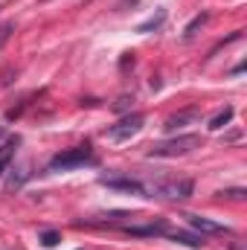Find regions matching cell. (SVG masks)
Returning <instances> with one entry per match:
<instances>
[{
    "label": "cell",
    "instance_id": "cell-1",
    "mask_svg": "<svg viewBox=\"0 0 247 250\" xmlns=\"http://www.w3.org/2000/svg\"><path fill=\"white\" fill-rule=\"evenodd\" d=\"M84 166H99V157L90 146H76L67 148L62 154H56L47 166V172H73V169H84Z\"/></svg>",
    "mask_w": 247,
    "mask_h": 250
},
{
    "label": "cell",
    "instance_id": "cell-2",
    "mask_svg": "<svg viewBox=\"0 0 247 250\" xmlns=\"http://www.w3.org/2000/svg\"><path fill=\"white\" fill-rule=\"evenodd\" d=\"M195 184L189 178H157L145 184V198H166V201H184L192 195Z\"/></svg>",
    "mask_w": 247,
    "mask_h": 250
},
{
    "label": "cell",
    "instance_id": "cell-3",
    "mask_svg": "<svg viewBox=\"0 0 247 250\" xmlns=\"http://www.w3.org/2000/svg\"><path fill=\"white\" fill-rule=\"evenodd\" d=\"M201 146V137L198 134H178L172 140H160V143H151L148 146V157H184L189 151H195Z\"/></svg>",
    "mask_w": 247,
    "mask_h": 250
},
{
    "label": "cell",
    "instance_id": "cell-4",
    "mask_svg": "<svg viewBox=\"0 0 247 250\" xmlns=\"http://www.w3.org/2000/svg\"><path fill=\"white\" fill-rule=\"evenodd\" d=\"M143 123H145V117H143L140 111H134V114L123 117L117 125H111V128L105 131V137H108V140H114V143H125V140H131L134 134H140V131H143Z\"/></svg>",
    "mask_w": 247,
    "mask_h": 250
},
{
    "label": "cell",
    "instance_id": "cell-5",
    "mask_svg": "<svg viewBox=\"0 0 247 250\" xmlns=\"http://www.w3.org/2000/svg\"><path fill=\"white\" fill-rule=\"evenodd\" d=\"M99 184L108 187V189H117V192L143 195V198H145V181H137V178H125V175H102Z\"/></svg>",
    "mask_w": 247,
    "mask_h": 250
},
{
    "label": "cell",
    "instance_id": "cell-6",
    "mask_svg": "<svg viewBox=\"0 0 247 250\" xmlns=\"http://www.w3.org/2000/svg\"><path fill=\"white\" fill-rule=\"evenodd\" d=\"M184 218L198 236H230V233H233L227 224L212 221V218H206V215H184Z\"/></svg>",
    "mask_w": 247,
    "mask_h": 250
},
{
    "label": "cell",
    "instance_id": "cell-7",
    "mask_svg": "<svg viewBox=\"0 0 247 250\" xmlns=\"http://www.w3.org/2000/svg\"><path fill=\"white\" fill-rule=\"evenodd\" d=\"M195 123H201V111H198V108H186L181 114L169 117L163 128H166V131H178V128H184V125H195Z\"/></svg>",
    "mask_w": 247,
    "mask_h": 250
},
{
    "label": "cell",
    "instance_id": "cell-8",
    "mask_svg": "<svg viewBox=\"0 0 247 250\" xmlns=\"http://www.w3.org/2000/svg\"><path fill=\"white\" fill-rule=\"evenodd\" d=\"M166 236H169L172 242H178V245H186V248H195V250L204 248V236H198V233H178V230L172 233V230H169Z\"/></svg>",
    "mask_w": 247,
    "mask_h": 250
},
{
    "label": "cell",
    "instance_id": "cell-9",
    "mask_svg": "<svg viewBox=\"0 0 247 250\" xmlns=\"http://www.w3.org/2000/svg\"><path fill=\"white\" fill-rule=\"evenodd\" d=\"M18 137H12V140H6L3 146H0V178H3V172L9 169V163H12V157H15V148H18Z\"/></svg>",
    "mask_w": 247,
    "mask_h": 250
},
{
    "label": "cell",
    "instance_id": "cell-10",
    "mask_svg": "<svg viewBox=\"0 0 247 250\" xmlns=\"http://www.w3.org/2000/svg\"><path fill=\"white\" fill-rule=\"evenodd\" d=\"M233 114H236V111H233L230 105H227L224 111H218V114L209 120V131H221V128H227V125H230V120H233Z\"/></svg>",
    "mask_w": 247,
    "mask_h": 250
},
{
    "label": "cell",
    "instance_id": "cell-11",
    "mask_svg": "<svg viewBox=\"0 0 247 250\" xmlns=\"http://www.w3.org/2000/svg\"><path fill=\"white\" fill-rule=\"evenodd\" d=\"M38 242H41L44 248H56V245L62 242V233H59V230H41V233H38Z\"/></svg>",
    "mask_w": 247,
    "mask_h": 250
},
{
    "label": "cell",
    "instance_id": "cell-12",
    "mask_svg": "<svg viewBox=\"0 0 247 250\" xmlns=\"http://www.w3.org/2000/svg\"><path fill=\"white\" fill-rule=\"evenodd\" d=\"M163 21H166V12L160 9V12H157V18H148L145 23H140V26H137V32H151V29L163 26Z\"/></svg>",
    "mask_w": 247,
    "mask_h": 250
},
{
    "label": "cell",
    "instance_id": "cell-13",
    "mask_svg": "<svg viewBox=\"0 0 247 250\" xmlns=\"http://www.w3.org/2000/svg\"><path fill=\"white\" fill-rule=\"evenodd\" d=\"M206 21H209V15H206V12H204V15H198V18H195V21H192V23L186 26L184 35H186V38H192V35H195V29H198V26H204Z\"/></svg>",
    "mask_w": 247,
    "mask_h": 250
},
{
    "label": "cell",
    "instance_id": "cell-14",
    "mask_svg": "<svg viewBox=\"0 0 247 250\" xmlns=\"http://www.w3.org/2000/svg\"><path fill=\"white\" fill-rule=\"evenodd\" d=\"M224 198H233V201H239L242 195H245V189H227V192H221Z\"/></svg>",
    "mask_w": 247,
    "mask_h": 250
},
{
    "label": "cell",
    "instance_id": "cell-15",
    "mask_svg": "<svg viewBox=\"0 0 247 250\" xmlns=\"http://www.w3.org/2000/svg\"><path fill=\"white\" fill-rule=\"evenodd\" d=\"M230 250H245V248H242V245H233V248H230Z\"/></svg>",
    "mask_w": 247,
    "mask_h": 250
},
{
    "label": "cell",
    "instance_id": "cell-16",
    "mask_svg": "<svg viewBox=\"0 0 247 250\" xmlns=\"http://www.w3.org/2000/svg\"><path fill=\"white\" fill-rule=\"evenodd\" d=\"M0 140H3V128H0Z\"/></svg>",
    "mask_w": 247,
    "mask_h": 250
}]
</instances>
